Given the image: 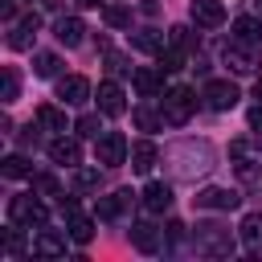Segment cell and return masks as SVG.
<instances>
[{"label":"cell","instance_id":"21","mask_svg":"<svg viewBox=\"0 0 262 262\" xmlns=\"http://www.w3.org/2000/svg\"><path fill=\"white\" fill-rule=\"evenodd\" d=\"M33 254H41V258H61V254H66V237H61L57 229H41L37 242H33Z\"/></svg>","mask_w":262,"mask_h":262},{"label":"cell","instance_id":"20","mask_svg":"<svg viewBox=\"0 0 262 262\" xmlns=\"http://www.w3.org/2000/svg\"><path fill=\"white\" fill-rule=\"evenodd\" d=\"M168 205H172V188H168L164 180H151V184L143 188V209H147V213H164Z\"/></svg>","mask_w":262,"mask_h":262},{"label":"cell","instance_id":"42","mask_svg":"<svg viewBox=\"0 0 262 262\" xmlns=\"http://www.w3.org/2000/svg\"><path fill=\"white\" fill-rule=\"evenodd\" d=\"M254 98H258V102H262V78H258V82H254Z\"/></svg>","mask_w":262,"mask_h":262},{"label":"cell","instance_id":"39","mask_svg":"<svg viewBox=\"0 0 262 262\" xmlns=\"http://www.w3.org/2000/svg\"><path fill=\"white\" fill-rule=\"evenodd\" d=\"M250 131H262V102L250 111Z\"/></svg>","mask_w":262,"mask_h":262},{"label":"cell","instance_id":"13","mask_svg":"<svg viewBox=\"0 0 262 262\" xmlns=\"http://www.w3.org/2000/svg\"><path fill=\"white\" fill-rule=\"evenodd\" d=\"M37 29H41V16H37V12H29L25 20H16V25H12V33H8V49H33Z\"/></svg>","mask_w":262,"mask_h":262},{"label":"cell","instance_id":"26","mask_svg":"<svg viewBox=\"0 0 262 262\" xmlns=\"http://www.w3.org/2000/svg\"><path fill=\"white\" fill-rule=\"evenodd\" d=\"M37 127H45V131H66V115L45 102V106H37Z\"/></svg>","mask_w":262,"mask_h":262},{"label":"cell","instance_id":"40","mask_svg":"<svg viewBox=\"0 0 262 262\" xmlns=\"http://www.w3.org/2000/svg\"><path fill=\"white\" fill-rule=\"evenodd\" d=\"M0 16H4V20H12V16H16V4H12V0H4V4H0Z\"/></svg>","mask_w":262,"mask_h":262},{"label":"cell","instance_id":"15","mask_svg":"<svg viewBox=\"0 0 262 262\" xmlns=\"http://www.w3.org/2000/svg\"><path fill=\"white\" fill-rule=\"evenodd\" d=\"M49 160H53V164H61V168H78V160H82V147H78V139H66V135H57V139L49 143Z\"/></svg>","mask_w":262,"mask_h":262},{"label":"cell","instance_id":"23","mask_svg":"<svg viewBox=\"0 0 262 262\" xmlns=\"http://www.w3.org/2000/svg\"><path fill=\"white\" fill-rule=\"evenodd\" d=\"M237 233H242V242L250 250H262V213H246L242 225H237Z\"/></svg>","mask_w":262,"mask_h":262},{"label":"cell","instance_id":"35","mask_svg":"<svg viewBox=\"0 0 262 262\" xmlns=\"http://www.w3.org/2000/svg\"><path fill=\"white\" fill-rule=\"evenodd\" d=\"M4 254H8V258H20V254H25V237H20V225H16V229H8V237H4Z\"/></svg>","mask_w":262,"mask_h":262},{"label":"cell","instance_id":"28","mask_svg":"<svg viewBox=\"0 0 262 262\" xmlns=\"http://www.w3.org/2000/svg\"><path fill=\"white\" fill-rule=\"evenodd\" d=\"M57 70H61V61L53 53H33V74L37 78H57Z\"/></svg>","mask_w":262,"mask_h":262},{"label":"cell","instance_id":"4","mask_svg":"<svg viewBox=\"0 0 262 262\" xmlns=\"http://www.w3.org/2000/svg\"><path fill=\"white\" fill-rule=\"evenodd\" d=\"M229 160H233L242 180H258L262 176V139H233L229 143Z\"/></svg>","mask_w":262,"mask_h":262},{"label":"cell","instance_id":"9","mask_svg":"<svg viewBox=\"0 0 262 262\" xmlns=\"http://www.w3.org/2000/svg\"><path fill=\"white\" fill-rule=\"evenodd\" d=\"M201 98H205L213 111H229V106L237 102V86H233V82H221V78H209L205 90H201Z\"/></svg>","mask_w":262,"mask_h":262},{"label":"cell","instance_id":"34","mask_svg":"<svg viewBox=\"0 0 262 262\" xmlns=\"http://www.w3.org/2000/svg\"><path fill=\"white\" fill-rule=\"evenodd\" d=\"M74 131L86 135V139H98V131H102V127H98V115H82V119L74 123Z\"/></svg>","mask_w":262,"mask_h":262},{"label":"cell","instance_id":"5","mask_svg":"<svg viewBox=\"0 0 262 262\" xmlns=\"http://www.w3.org/2000/svg\"><path fill=\"white\" fill-rule=\"evenodd\" d=\"M221 57H225V66L233 70V74H254L258 66H262V53H258V45H250V41H229L225 49H221Z\"/></svg>","mask_w":262,"mask_h":262},{"label":"cell","instance_id":"3","mask_svg":"<svg viewBox=\"0 0 262 262\" xmlns=\"http://www.w3.org/2000/svg\"><path fill=\"white\" fill-rule=\"evenodd\" d=\"M192 111H196V94H192L188 86H172V90L164 94V102H160V115H164L168 127H184V123L192 119Z\"/></svg>","mask_w":262,"mask_h":262},{"label":"cell","instance_id":"2","mask_svg":"<svg viewBox=\"0 0 262 262\" xmlns=\"http://www.w3.org/2000/svg\"><path fill=\"white\" fill-rule=\"evenodd\" d=\"M192 242H196V254H209V258H229L233 254V233L221 221H201Z\"/></svg>","mask_w":262,"mask_h":262},{"label":"cell","instance_id":"16","mask_svg":"<svg viewBox=\"0 0 262 262\" xmlns=\"http://www.w3.org/2000/svg\"><path fill=\"white\" fill-rule=\"evenodd\" d=\"M127 205H131V192H127V188H119V192H111V196H98L94 213H98V221H115V217H123V213H127Z\"/></svg>","mask_w":262,"mask_h":262},{"label":"cell","instance_id":"10","mask_svg":"<svg viewBox=\"0 0 262 262\" xmlns=\"http://www.w3.org/2000/svg\"><path fill=\"white\" fill-rule=\"evenodd\" d=\"M57 98H61L66 106H82V102L90 98V82H86L82 74H66V78H57Z\"/></svg>","mask_w":262,"mask_h":262},{"label":"cell","instance_id":"31","mask_svg":"<svg viewBox=\"0 0 262 262\" xmlns=\"http://www.w3.org/2000/svg\"><path fill=\"white\" fill-rule=\"evenodd\" d=\"M16 94H20V74H16V66H4V102H16Z\"/></svg>","mask_w":262,"mask_h":262},{"label":"cell","instance_id":"14","mask_svg":"<svg viewBox=\"0 0 262 262\" xmlns=\"http://www.w3.org/2000/svg\"><path fill=\"white\" fill-rule=\"evenodd\" d=\"M131 82H135V90H139L143 98H156V94L164 90V70H160V66H156V70H151V66H139V70L131 74Z\"/></svg>","mask_w":262,"mask_h":262},{"label":"cell","instance_id":"36","mask_svg":"<svg viewBox=\"0 0 262 262\" xmlns=\"http://www.w3.org/2000/svg\"><path fill=\"white\" fill-rule=\"evenodd\" d=\"M106 70H111V74H131L127 57H123V53H115V49H106Z\"/></svg>","mask_w":262,"mask_h":262},{"label":"cell","instance_id":"17","mask_svg":"<svg viewBox=\"0 0 262 262\" xmlns=\"http://www.w3.org/2000/svg\"><path fill=\"white\" fill-rule=\"evenodd\" d=\"M131 45H135L139 53H151V57H160V53L168 49V37H164L160 29H139V33H131Z\"/></svg>","mask_w":262,"mask_h":262},{"label":"cell","instance_id":"43","mask_svg":"<svg viewBox=\"0 0 262 262\" xmlns=\"http://www.w3.org/2000/svg\"><path fill=\"white\" fill-rule=\"evenodd\" d=\"M254 4H258V12H262V0H254Z\"/></svg>","mask_w":262,"mask_h":262},{"label":"cell","instance_id":"1","mask_svg":"<svg viewBox=\"0 0 262 262\" xmlns=\"http://www.w3.org/2000/svg\"><path fill=\"white\" fill-rule=\"evenodd\" d=\"M164 160H168L176 180H196V176H205L217 164V151H213L209 139H180V143H172L164 151Z\"/></svg>","mask_w":262,"mask_h":262},{"label":"cell","instance_id":"38","mask_svg":"<svg viewBox=\"0 0 262 262\" xmlns=\"http://www.w3.org/2000/svg\"><path fill=\"white\" fill-rule=\"evenodd\" d=\"M164 229H168V242H180V237H184V225H180V221H168Z\"/></svg>","mask_w":262,"mask_h":262},{"label":"cell","instance_id":"7","mask_svg":"<svg viewBox=\"0 0 262 262\" xmlns=\"http://www.w3.org/2000/svg\"><path fill=\"white\" fill-rule=\"evenodd\" d=\"M45 217H49V213H45V205H41L37 196H12V201H8V221H12V225H29V229L37 225V229H41Z\"/></svg>","mask_w":262,"mask_h":262},{"label":"cell","instance_id":"33","mask_svg":"<svg viewBox=\"0 0 262 262\" xmlns=\"http://www.w3.org/2000/svg\"><path fill=\"white\" fill-rule=\"evenodd\" d=\"M102 16H106V25H115V29H127V25H131V12H127V8H119V4H106V8H102Z\"/></svg>","mask_w":262,"mask_h":262},{"label":"cell","instance_id":"25","mask_svg":"<svg viewBox=\"0 0 262 262\" xmlns=\"http://www.w3.org/2000/svg\"><path fill=\"white\" fill-rule=\"evenodd\" d=\"M66 233H70L78 246H86V242L94 237V221H90V217H82V213H70V225H66Z\"/></svg>","mask_w":262,"mask_h":262},{"label":"cell","instance_id":"19","mask_svg":"<svg viewBox=\"0 0 262 262\" xmlns=\"http://www.w3.org/2000/svg\"><path fill=\"white\" fill-rule=\"evenodd\" d=\"M53 37H57L61 45H70V49H74V45H82V37H86V25H82L78 16H61V20L53 25Z\"/></svg>","mask_w":262,"mask_h":262},{"label":"cell","instance_id":"8","mask_svg":"<svg viewBox=\"0 0 262 262\" xmlns=\"http://www.w3.org/2000/svg\"><path fill=\"white\" fill-rule=\"evenodd\" d=\"M192 205H196V209H217V213H229V209H237V205H242V196H237L233 188H201V192L192 196Z\"/></svg>","mask_w":262,"mask_h":262},{"label":"cell","instance_id":"12","mask_svg":"<svg viewBox=\"0 0 262 262\" xmlns=\"http://www.w3.org/2000/svg\"><path fill=\"white\" fill-rule=\"evenodd\" d=\"M192 20L201 29H221L225 25V4L221 0H192Z\"/></svg>","mask_w":262,"mask_h":262},{"label":"cell","instance_id":"6","mask_svg":"<svg viewBox=\"0 0 262 262\" xmlns=\"http://www.w3.org/2000/svg\"><path fill=\"white\" fill-rule=\"evenodd\" d=\"M94 156H98V164H102V168H119V164H127L131 147H127L123 131H102V135L94 139Z\"/></svg>","mask_w":262,"mask_h":262},{"label":"cell","instance_id":"37","mask_svg":"<svg viewBox=\"0 0 262 262\" xmlns=\"http://www.w3.org/2000/svg\"><path fill=\"white\" fill-rule=\"evenodd\" d=\"M78 188H98V172L94 168H82L78 172Z\"/></svg>","mask_w":262,"mask_h":262},{"label":"cell","instance_id":"24","mask_svg":"<svg viewBox=\"0 0 262 262\" xmlns=\"http://www.w3.org/2000/svg\"><path fill=\"white\" fill-rule=\"evenodd\" d=\"M233 37L258 45V41H262V20H258V16H237V20H233Z\"/></svg>","mask_w":262,"mask_h":262},{"label":"cell","instance_id":"11","mask_svg":"<svg viewBox=\"0 0 262 262\" xmlns=\"http://www.w3.org/2000/svg\"><path fill=\"white\" fill-rule=\"evenodd\" d=\"M131 246H135L139 254H156V250L164 246V233H160L151 221H135V225H131Z\"/></svg>","mask_w":262,"mask_h":262},{"label":"cell","instance_id":"30","mask_svg":"<svg viewBox=\"0 0 262 262\" xmlns=\"http://www.w3.org/2000/svg\"><path fill=\"white\" fill-rule=\"evenodd\" d=\"M33 192H41V196H61V184H57V176L37 172V176H33Z\"/></svg>","mask_w":262,"mask_h":262},{"label":"cell","instance_id":"27","mask_svg":"<svg viewBox=\"0 0 262 262\" xmlns=\"http://www.w3.org/2000/svg\"><path fill=\"white\" fill-rule=\"evenodd\" d=\"M0 172H4L8 180H25V176H33V164H29L25 156H4V164H0Z\"/></svg>","mask_w":262,"mask_h":262},{"label":"cell","instance_id":"29","mask_svg":"<svg viewBox=\"0 0 262 262\" xmlns=\"http://www.w3.org/2000/svg\"><path fill=\"white\" fill-rule=\"evenodd\" d=\"M168 45L180 49V53H188V49H192V33H188V25H172V29H168Z\"/></svg>","mask_w":262,"mask_h":262},{"label":"cell","instance_id":"41","mask_svg":"<svg viewBox=\"0 0 262 262\" xmlns=\"http://www.w3.org/2000/svg\"><path fill=\"white\" fill-rule=\"evenodd\" d=\"M74 4H78V8H98L102 0H74Z\"/></svg>","mask_w":262,"mask_h":262},{"label":"cell","instance_id":"22","mask_svg":"<svg viewBox=\"0 0 262 262\" xmlns=\"http://www.w3.org/2000/svg\"><path fill=\"white\" fill-rule=\"evenodd\" d=\"M127 160H131V168H135L139 176H143V172H151V164H156V143H151V139L131 143V156H127Z\"/></svg>","mask_w":262,"mask_h":262},{"label":"cell","instance_id":"32","mask_svg":"<svg viewBox=\"0 0 262 262\" xmlns=\"http://www.w3.org/2000/svg\"><path fill=\"white\" fill-rule=\"evenodd\" d=\"M164 123V115H156V111H147V106H135V127L139 131H156Z\"/></svg>","mask_w":262,"mask_h":262},{"label":"cell","instance_id":"18","mask_svg":"<svg viewBox=\"0 0 262 262\" xmlns=\"http://www.w3.org/2000/svg\"><path fill=\"white\" fill-rule=\"evenodd\" d=\"M98 111H102V115H123V111H127L123 86H115V82H102V86H98Z\"/></svg>","mask_w":262,"mask_h":262}]
</instances>
